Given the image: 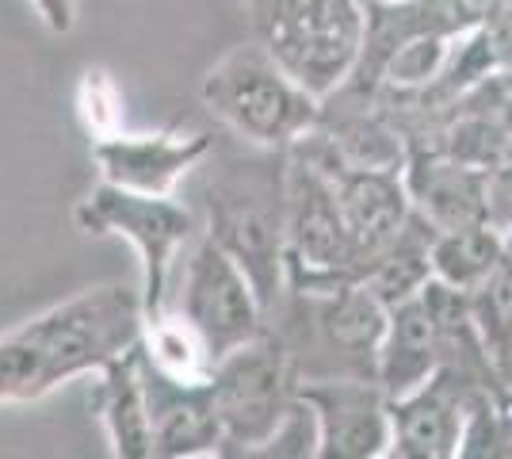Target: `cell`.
Listing matches in <instances>:
<instances>
[{"instance_id":"obj_2","label":"cell","mask_w":512,"mask_h":459,"mask_svg":"<svg viewBox=\"0 0 512 459\" xmlns=\"http://www.w3.org/2000/svg\"><path fill=\"white\" fill-rule=\"evenodd\" d=\"M207 238L218 241L272 306L287 272V153L260 150L226 161L207 184Z\"/></svg>"},{"instance_id":"obj_9","label":"cell","mask_w":512,"mask_h":459,"mask_svg":"<svg viewBox=\"0 0 512 459\" xmlns=\"http://www.w3.org/2000/svg\"><path fill=\"white\" fill-rule=\"evenodd\" d=\"M214 138L207 131H157L127 134L115 131L92 138V157L100 180L146 192V196H172V188L192 173L199 161H207Z\"/></svg>"},{"instance_id":"obj_12","label":"cell","mask_w":512,"mask_h":459,"mask_svg":"<svg viewBox=\"0 0 512 459\" xmlns=\"http://www.w3.org/2000/svg\"><path fill=\"white\" fill-rule=\"evenodd\" d=\"M333 192L341 203L348 238L356 245L360 264H375L394 241L406 234L409 192L398 169H356L348 165L333 176Z\"/></svg>"},{"instance_id":"obj_13","label":"cell","mask_w":512,"mask_h":459,"mask_svg":"<svg viewBox=\"0 0 512 459\" xmlns=\"http://www.w3.org/2000/svg\"><path fill=\"white\" fill-rule=\"evenodd\" d=\"M100 383L92 394V406L100 414V425L111 444V456L119 459H150L153 456V429L150 410H146V391H142V372H138V345L123 352L100 368Z\"/></svg>"},{"instance_id":"obj_6","label":"cell","mask_w":512,"mask_h":459,"mask_svg":"<svg viewBox=\"0 0 512 459\" xmlns=\"http://www.w3.org/2000/svg\"><path fill=\"white\" fill-rule=\"evenodd\" d=\"M287 268L306 291H329L348 284L360 268L356 245L348 238L333 176L318 161H287Z\"/></svg>"},{"instance_id":"obj_11","label":"cell","mask_w":512,"mask_h":459,"mask_svg":"<svg viewBox=\"0 0 512 459\" xmlns=\"http://www.w3.org/2000/svg\"><path fill=\"white\" fill-rule=\"evenodd\" d=\"M470 406L463 398V379L455 368H440L428 375L421 387H413L402 398H390V421L394 440L390 456L406 459H448L463 452Z\"/></svg>"},{"instance_id":"obj_3","label":"cell","mask_w":512,"mask_h":459,"mask_svg":"<svg viewBox=\"0 0 512 459\" xmlns=\"http://www.w3.org/2000/svg\"><path fill=\"white\" fill-rule=\"evenodd\" d=\"M203 104L256 150H291L318 123V96L268 46H237L203 77Z\"/></svg>"},{"instance_id":"obj_5","label":"cell","mask_w":512,"mask_h":459,"mask_svg":"<svg viewBox=\"0 0 512 459\" xmlns=\"http://www.w3.org/2000/svg\"><path fill=\"white\" fill-rule=\"evenodd\" d=\"M211 394L222 421V452L256 456L295 402L287 349L268 333L237 345L222 360H214Z\"/></svg>"},{"instance_id":"obj_18","label":"cell","mask_w":512,"mask_h":459,"mask_svg":"<svg viewBox=\"0 0 512 459\" xmlns=\"http://www.w3.org/2000/svg\"><path fill=\"white\" fill-rule=\"evenodd\" d=\"M39 20L54 31V35H69L77 23V0H31Z\"/></svg>"},{"instance_id":"obj_19","label":"cell","mask_w":512,"mask_h":459,"mask_svg":"<svg viewBox=\"0 0 512 459\" xmlns=\"http://www.w3.org/2000/svg\"><path fill=\"white\" fill-rule=\"evenodd\" d=\"M363 8H398V4H413V0H360Z\"/></svg>"},{"instance_id":"obj_1","label":"cell","mask_w":512,"mask_h":459,"mask_svg":"<svg viewBox=\"0 0 512 459\" xmlns=\"http://www.w3.org/2000/svg\"><path fill=\"white\" fill-rule=\"evenodd\" d=\"M142 295L127 284L88 287L0 333V406L39 402L77 375L100 372L142 341Z\"/></svg>"},{"instance_id":"obj_8","label":"cell","mask_w":512,"mask_h":459,"mask_svg":"<svg viewBox=\"0 0 512 459\" xmlns=\"http://www.w3.org/2000/svg\"><path fill=\"white\" fill-rule=\"evenodd\" d=\"M295 398L314 414L321 459L390 456V440H394L390 394L379 387L375 375L295 379Z\"/></svg>"},{"instance_id":"obj_14","label":"cell","mask_w":512,"mask_h":459,"mask_svg":"<svg viewBox=\"0 0 512 459\" xmlns=\"http://www.w3.org/2000/svg\"><path fill=\"white\" fill-rule=\"evenodd\" d=\"M409 203L421 207L432 230H451L482 219V173H470L455 161H425L406 180Z\"/></svg>"},{"instance_id":"obj_10","label":"cell","mask_w":512,"mask_h":459,"mask_svg":"<svg viewBox=\"0 0 512 459\" xmlns=\"http://www.w3.org/2000/svg\"><path fill=\"white\" fill-rule=\"evenodd\" d=\"M138 372L153 429V456H214L222 452V421L214 410L211 379H176L161 372L138 341Z\"/></svg>"},{"instance_id":"obj_20","label":"cell","mask_w":512,"mask_h":459,"mask_svg":"<svg viewBox=\"0 0 512 459\" xmlns=\"http://www.w3.org/2000/svg\"><path fill=\"white\" fill-rule=\"evenodd\" d=\"M505 253H509V257H512V230H509V234H505Z\"/></svg>"},{"instance_id":"obj_7","label":"cell","mask_w":512,"mask_h":459,"mask_svg":"<svg viewBox=\"0 0 512 459\" xmlns=\"http://www.w3.org/2000/svg\"><path fill=\"white\" fill-rule=\"evenodd\" d=\"M264 310L253 280L241 264L211 238H195L180 272V303L176 314L195 329L211 360H222L237 345L264 333Z\"/></svg>"},{"instance_id":"obj_4","label":"cell","mask_w":512,"mask_h":459,"mask_svg":"<svg viewBox=\"0 0 512 459\" xmlns=\"http://www.w3.org/2000/svg\"><path fill=\"white\" fill-rule=\"evenodd\" d=\"M73 219L85 234L100 238H127L142 264V314L153 322L169 310L172 268L180 261V249L195 241V215L172 196H146L127 192L100 180L77 207Z\"/></svg>"},{"instance_id":"obj_15","label":"cell","mask_w":512,"mask_h":459,"mask_svg":"<svg viewBox=\"0 0 512 459\" xmlns=\"http://www.w3.org/2000/svg\"><path fill=\"white\" fill-rule=\"evenodd\" d=\"M505 261V234H497L490 222H467L436 230L428 245V264L440 284L455 291H478L493 276V268Z\"/></svg>"},{"instance_id":"obj_17","label":"cell","mask_w":512,"mask_h":459,"mask_svg":"<svg viewBox=\"0 0 512 459\" xmlns=\"http://www.w3.org/2000/svg\"><path fill=\"white\" fill-rule=\"evenodd\" d=\"M482 219L490 222L497 234L512 230V157L497 161L482 173Z\"/></svg>"},{"instance_id":"obj_16","label":"cell","mask_w":512,"mask_h":459,"mask_svg":"<svg viewBox=\"0 0 512 459\" xmlns=\"http://www.w3.org/2000/svg\"><path fill=\"white\" fill-rule=\"evenodd\" d=\"M77 104H81V115H85V127L92 138L119 131V92L104 69H85Z\"/></svg>"}]
</instances>
